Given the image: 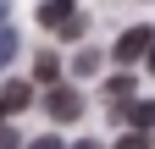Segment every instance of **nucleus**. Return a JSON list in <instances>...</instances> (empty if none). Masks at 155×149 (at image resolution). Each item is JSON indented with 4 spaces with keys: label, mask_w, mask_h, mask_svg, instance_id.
Wrapping results in <instances>:
<instances>
[{
    "label": "nucleus",
    "mask_w": 155,
    "mask_h": 149,
    "mask_svg": "<svg viewBox=\"0 0 155 149\" xmlns=\"http://www.w3.org/2000/svg\"><path fill=\"white\" fill-rule=\"evenodd\" d=\"M11 55H17V33H11L6 22H0V72L11 66Z\"/></svg>",
    "instance_id": "8"
},
{
    "label": "nucleus",
    "mask_w": 155,
    "mask_h": 149,
    "mask_svg": "<svg viewBox=\"0 0 155 149\" xmlns=\"http://www.w3.org/2000/svg\"><path fill=\"white\" fill-rule=\"evenodd\" d=\"M105 100H111V105H127V100H133V78H127V66L116 72V78H105Z\"/></svg>",
    "instance_id": "6"
},
{
    "label": "nucleus",
    "mask_w": 155,
    "mask_h": 149,
    "mask_svg": "<svg viewBox=\"0 0 155 149\" xmlns=\"http://www.w3.org/2000/svg\"><path fill=\"white\" fill-rule=\"evenodd\" d=\"M72 66H78V78H89V72L100 66V50H78V61H72Z\"/></svg>",
    "instance_id": "10"
},
{
    "label": "nucleus",
    "mask_w": 155,
    "mask_h": 149,
    "mask_svg": "<svg viewBox=\"0 0 155 149\" xmlns=\"http://www.w3.org/2000/svg\"><path fill=\"white\" fill-rule=\"evenodd\" d=\"M45 110H50L55 122H78L83 100H78V88H67V83H50V94H45Z\"/></svg>",
    "instance_id": "1"
},
{
    "label": "nucleus",
    "mask_w": 155,
    "mask_h": 149,
    "mask_svg": "<svg viewBox=\"0 0 155 149\" xmlns=\"http://www.w3.org/2000/svg\"><path fill=\"white\" fill-rule=\"evenodd\" d=\"M72 149H100V144H89V138H78V144H72Z\"/></svg>",
    "instance_id": "15"
},
{
    "label": "nucleus",
    "mask_w": 155,
    "mask_h": 149,
    "mask_svg": "<svg viewBox=\"0 0 155 149\" xmlns=\"http://www.w3.org/2000/svg\"><path fill=\"white\" fill-rule=\"evenodd\" d=\"M55 33H61V39H83V11H72V17H67Z\"/></svg>",
    "instance_id": "11"
},
{
    "label": "nucleus",
    "mask_w": 155,
    "mask_h": 149,
    "mask_svg": "<svg viewBox=\"0 0 155 149\" xmlns=\"http://www.w3.org/2000/svg\"><path fill=\"white\" fill-rule=\"evenodd\" d=\"M144 66H150V72H155V44H150V50H144Z\"/></svg>",
    "instance_id": "14"
},
{
    "label": "nucleus",
    "mask_w": 155,
    "mask_h": 149,
    "mask_svg": "<svg viewBox=\"0 0 155 149\" xmlns=\"http://www.w3.org/2000/svg\"><path fill=\"white\" fill-rule=\"evenodd\" d=\"M72 11H78V0H45V6H39V22H45V28H61Z\"/></svg>",
    "instance_id": "5"
},
{
    "label": "nucleus",
    "mask_w": 155,
    "mask_h": 149,
    "mask_svg": "<svg viewBox=\"0 0 155 149\" xmlns=\"http://www.w3.org/2000/svg\"><path fill=\"white\" fill-rule=\"evenodd\" d=\"M150 44H155V28H127L122 39H116V50H111V61H122V66H127V61H139V55H144Z\"/></svg>",
    "instance_id": "2"
},
{
    "label": "nucleus",
    "mask_w": 155,
    "mask_h": 149,
    "mask_svg": "<svg viewBox=\"0 0 155 149\" xmlns=\"http://www.w3.org/2000/svg\"><path fill=\"white\" fill-rule=\"evenodd\" d=\"M0 22H6V6H0Z\"/></svg>",
    "instance_id": "16"
},
{
    "label": "nucleus",
    "mask_w": 155,
    "mask_h": 149,
    "mask_svg": "<svg viewBox=\"0 0 155 149\" xmlns=\"http://www.w3.org/2000/svg\"><path fill=\"white\" fill-rule=\"evenodd\" d=\"M116 110H127V122L139 127V133L155 127V100H127V105H116Z\"/></svg>",
    "instance_id": "4"
},
{
    "label": "nucleus",
    "mask_w": 155,
    "mask_h": 149,
    "mask_svg": "<svg viewBox=\"0 0 155 149\" xmlns=\"http://www.w3.org/2000/svg\"><path fill=\"white\" fill-rule=\"evenodd\" d=\"M0 116H6V110H0Z\"/></svg>",
    "instance_id": "17"
},
{
    "label": "nucleus",
    "mask_w": 155,
    "mask_h": 149,
    "mask_svg": "<svg viewBox=\"0 0 155 149\" xmlns=\"http://www.w3.org/2000/svg\"><path fill=\"white\" fill-rule=\"evenodd\" d=\"M0 149H22V138H17L11 127H0Z\"/></svg>",
    "instance_id": "12"
},
{
    "label": "nucleus",
    "mask_w": 155,
    "mask_h": 149,
    "mask_svg": "<svg viewBox=\"0 0 155 149\" xmlns=\"http://www.w3.org/2000/svg\"><path fill=\"white\" fill-rule=\"evenodd\" d=\"M111 149H150V133H139V127H127V133L116 138Z\"/></svg>",
    "instance_id": "9"
},
{
    "label": "nucleus",
    "mask_w": 155,
    "mask_h": 149,
    "mask_svg": "<svg viewBox=\"0 0 155 149\" xmlns=\"http://www.w3.org/2000/svg\"><path fill=\"white\" fill-rule=\"evenodd\" d=\"M22 149H67L61 138H33V144H22Z\"/></svg>",
    "instance_id": "13"
},
{
    "label": "nucleus",
    "mask_w": 155,
    "mask_h": 149,
    "mask_svg": "<svg viewBox=\"0 0 155 149\" xmlns=\"http://www.w3.org/2000/svg\"><path fill=\"white\" fill-rule=\"evenodd\" d=\"M22 105H33V83L11 78L6 88H0V110H22Z\"/></svg>",
    "instance_id": "3"
},
{
    "label": "nucleus",
    "mask_w": 155,
    "mask_h": 149,
    "mask_svg": "<svg viewBox=\"0 0 155 149\" xmlns=\"http://www.w3.org/2000/svg\"><path fill=\"white\" fill-rule=\"evenodd\" d=\"M55 78H61L55 55H39V61H33V83H55Z\"/></svg>",
    "instance_id": "7"
}]
</instances>
